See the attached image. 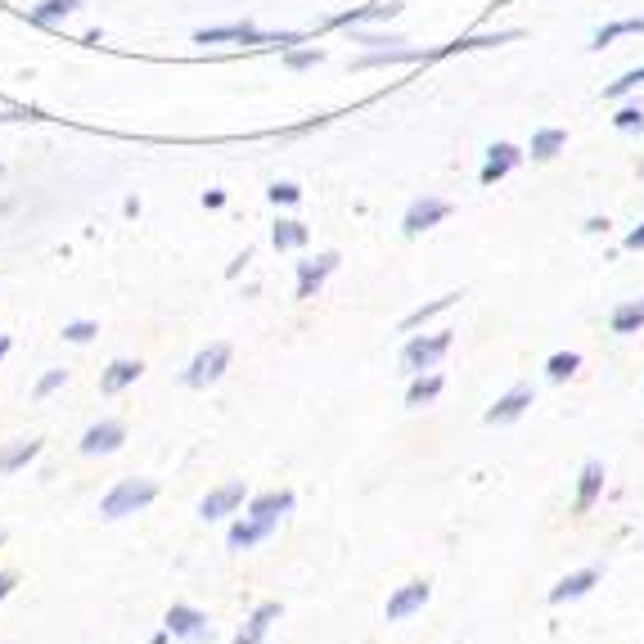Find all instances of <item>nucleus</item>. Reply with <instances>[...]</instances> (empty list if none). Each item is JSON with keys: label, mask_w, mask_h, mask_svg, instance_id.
<instances>
[{"label": "nucleus", "mask_w": 644, "mask_h": 644, "mask_svg": "<svg viewBox=\"0 0 644 644\" xmlns=\"http://www.w3.org/2000/svg\"><path fill=\"white\" fill-rule=\"evenodd\" d=\"M442 397V374H415V383H410V392H406V406H428V401H437Z\"/></svg>", "instance_id": "obj_20"}, {"label": "nucleus", "mask_w": 644, "mask_h": 644, "mask_svg": "<svg viewBox=\"0 0 644 644\" xmlns=\"http://www.w3.org/2000/svg\"><path fill=\"white\" fill-rule=\"evenodd\" d=\"M163 626L176 635V640H185V644H203V640H212L208 613H199L194 604H172V608H167V617H163Z\"/></svg>", "instance_id": "obj_2"}, {"label": "nucleus", "mask_w": 644, "mask_h": 644, "mask_svg": "<svg viewBox=\"0 0 644 644\" xmlns=\"http://www.w3.org/2000/svg\"><path fill=\"white\" fill-rule=\"evenodd\" d=\"M455 302H460V293H442V298L424 302V307H419V311H410V316H406V329H419V325H424V320L442 316V311H446V307H455Z\"/></svg>", "instance_id": "obj_23"}, {"label": "nucleus", "mask_w": 644, "mask_h": 644, "mask_svg": "<svg viewBox=\"0 0 644 644\" xmlns=\"http://www.w3.org/2000/svg\"><path fill=\"white\" fill-rule=\"evenodd\" d=\"M428 599H433V586H428V581H406V586H397L388 595V604H383V617H388V622H406V617L419 613Z\"/></svg>", "instance_id": "obj_6"}, {"label": "nucleus", "mask_w": 644, "mask_h": 644, "mask_svg": "<svg viewBox=\"0 0 644 644\" xmlns=\"http://www.w3.org/2000/svg\"><path fill=\"white\" fill-rule=\"evenodd\" d=\"M154 500H158V487L149 478H122L118 487L104 491L100 514L104 518H127V514H140V509H149Z\"/></svg>", "instance_id": "obj_1"}, {"label": "nucleus", "mask_w": 644, "mask_h": 644, "mask_svg": "<svg viewBox=\"0 0 644 644\" xmlns=\"http://www.w3.org/2000/svg\"><path fill=\"white\" fill-rule=\"evenodd\" d=\"M599 581V572L595 568H581V572H572V577H563L559 586L550 590V604H568V599H581L590 586Z\"/></svg>", "instance_id": "obj_15"}, {"label": "nucleus", "mask_w": 644, "mask_h": 644, "mask_svg": "<svg viewBox=\"0 0 644 644\" xmlns=\"http://www.w3.org/2000/svg\"><path fill=\"white\" fill-rule=\"evenodd\" d=\"M248 514H257V518H284V514H293V491H262V496H253L248 500Z\"/></svg>", "instance_id": "obj_14"}, {"label": "nucleus", "mask_w": 644, "mask_h": 644, "mask_svg": "<svg viewBox=\"0 0 644 644\" xmlns=\"http://www.w3.org/2000/svg\"><path fill=\"white\" fill-rule=\"evenodd\" d=\"M122 442H127V428H122L118 419H100L95 428H86V437H82V455H113Z\"/></svg>", "instance_id": "obj_8"}, {"label": "nucleus", "mask_w": 644, "mask_h": 644, "mask_svg": "<svg viewBox=\"0 0 644 644\" xmlns=\"http://www.w3.org/2000/svg\"><path fill=\"white\" fill-rule=\"evenodd\" d=\"M631 32H644V14H640V19H622V23H608V28H599L595 32V50L613 46L617 37H631Z\"/></svg>", "instance_id": "obj_24"}, {"label": "nucleus", "mask_w": 644, "mask_h": 644, "mask_svg": "<svg viewBox=\"0 0 644 644\" xmlns=\"http://www.w3.org/2000/svg\"><path fill=\"white\" fill-rule=\"evenodd\" d=\"M617 131H644V113L640 109H635V104H631V109H622V113H617Z\"/></svg>", "instance_id": "obj_30"}, {"label": "nucleus", "mask_w": 644, "mask_h": 644, "mask_svg": "<svg viewBox=\"0 0 644 644\" xmlns=\"http://www.w3.org/2000/svg\"><path fill=\"white\" fill-rule=\"evenodd\" d=\"M446 212H451V203H442V199H415L406 212V235H419V230L446 221Z\"/></svg>", "instance_id": "obj_12"}, {"label": "nucleus", "mask_w": 644, "mask_h": 644, "mask_svg": "<svg viewBox=\"0 0 644 644\" xmlns=\"http://www.w3.org/2000/svg\"><path fill=\"white\" fill-rule=\"evenodd\" d=\"M577 365H581L577 352H559V356H550V361H545V374H550L554 383H563L568 374H577Z\"/></svg>", "instance_id": "obj_26"}, {"label": "nucleus", "mask_w": 644, "mask_h": 644, "mask_svg": "<svg viewBox=\"0 0 644 644\" xmlns=\"http://www.w3.org/2000/svg\"><path fill=\"white\" fill-rule=\"evenodd\" d=\"M5 352H10V338H5V334H0V356H5Z\"/></svg>", "instance_id": "obj_36"}, {"label": "nucleus", "mask_w": 644, "mask_h": 644, "mask_svg": "<svg viewBox=\"0 0 644 644\" xmlns=\"http://www.w3.org/2000/svg\"><path fill=\"white\" fill-rule=\"evenodd\" d=\"M518 163V149L514 145H491L487 149V167H482V185H496L500 176H509Z\"/></svg>", "instance_id": "obj_16"}, {"label": "nucleus", "mask_w": 644, "mask_h": 644, "mask_svg": "<svg viewBox=\"0 0 644 644\" xmlns=\"http://www.w3.org/2000/svg\"><path fill=\"white\" fill-rule=\"evenodd\" d=\"M167 640H172V631H167V626L158 635H149V644H167Z\"/></svg>", "instance_id": "obj_35"}, {"label": "nucleus", "mask_w": 644, "mask_h": 644, "mask_svg": "<svg viewBox=\"0 0 644 644\" xmlns=\"http://www.w3.org/2000/svg\"><path fill=\"white\" fill-rule=\"evenodd\" d=\"M307 244V226L302 221H280L275 226V248H302Z\"/></svg>", "instance_id": "obj_25"}, {"label": "nucleus", "mask_w": 644, "mask_h": 644, "mask_svg": "<svg viewBox=\"0 0 644 644\" xmlns=\"http://www.w3.org/2000/svg\"><path fill=\"white\" fill-rule=\"evenodd\" d=\"M644 82V68H635V73H626V77H617V82L613 86H608V100H617V95H626V91H635V86H640Z\"/></svg>", "instance_id": "obj_28"}, {"label": "nucleus", "mask_w": 644, "mask_h": 644, "mask_svg": "<svg viewBox=\"0 0 644 644\" xmlns=\"http://www.w3.org/2000/svg\"><path fill=\"white\" fill-rule=\"evenodd\" d=\"M320 50H302V55H289V68H311V64H320Z\"/></svg>", "instance_id": "obj_31"}, {"label": "nucleus", "mask_w": 644, "mask_h": 644, "mask_svg": "<svg viewBox=\"0 0 644 644\" xmlns=\"http://www.w3.org/2000/svg\"><path fill=\"white\" fill-rule=\"evenodd\" d=\"M77 5H82V0H41L37 10H32V23H41V28H50V23L68 19V14H73Z\"/></svg>", "instance_id": "obj_21"}, {"label": "nucleus", "mask_w": 644, "mask_h": 644, "mask_svg": "<svg viewBox=\"0 0 644 644\" xmlns=\"http://www.w3.org/2000/svg\"><path fill=\"white\" fill-rule=\"evenodd\" d=\"M244 500H248V487L244 482H221L217 491H208V496L199 500V514L208 518V523H217V518H230V514H239L244 509Z\"/></svg>", "instance_id": "obj_5"}, {"label": "nucleus", "mask_w": 644, "mask_h": 644, "mask_svg": "<svg viewBox=\"0 0 644 644\" xmlns=\"http://www.w3.org/2000/svg\"><path fill=\"white\" fill-rule=\"evenodd\" d=\"M275 523H280V518H257V514H244L235 527H230L226 545H230V550H253V545H262L266 536L275 532Z\"/></svg>", "instance_id": "obj_7"}, {"label": "nucleus", "mask_w": 644, "mask_h": 644, "mask_svg": "<svg viewBox=\"0 0 644 644\" xmlns=\"http://www.w3.org/2000/svg\"><path fill=\"white\" fill-rule=\"evenodd\" d=\"M338 266V257L334 253H320L316 262H302L298 266V298H316V289L325 284V275Z\"/></svg>", "instance_id": "obj_13"}, {"label": "nucleus", "mask_w": 644, "mask_h": 644, "mask_svg": "<svg viewBox=\"0 0 644 644\" xmlns=\"http://www.w3.org/2000/svg\"><path fill=\"white\" fill-rule=\"evenodd\" d=\"M0 545H5V532H0Z\"/></svg>", "instance_id": "obj_37"}, {"label": "nucleus", "mask_w": 644, "mask_h": 644, "mask_svg": "<svg viewBox=\"0 0 644 644\" xmlns=\"http://www.w3.org/2000/svg\"><path fill=\"white\" fill-rule=\"evenodd\" d=\"M41 455V442L37 437H28V442H14V446H5L0 451V473H19L23 464H32Z\"/></svg>", "instance_id": "obj_18"}, {"label": "nucleus", "mask_w": 644, "mask_h": 644, "mask_svg": "<svg viewBox=\"0 0 644 644\" xmlns=\"http://www.w3.org/2000/svg\"><path fill=\"white\" fill-rule=\"evenodd\" d=\"M451 352V334H433V338H410L406 347H401V365H406L410 374H424L433 370L442 356Z\"/></svg>", "instance_id": "obj_3"}, {"label": "nucleus", "mask_w": 644, "mask_h": 644, "mask_svg": "<svg viewBox=\"0 0 644 644\" xmlns=\"http://www.w3.org/2000/svg\"><path fill=\"white\" fill-rule=\"evenodd\" d=\"M271 199L275 203H298V185H271Z\"/></svg>", "instance_id": "obj_32"}, {"label": "nucleus", "mask_w": 644, "mask_h": 644, "mask_svg": "<svg viewBox=\"0 0 644 644\" xmlns=\"http://www.w3.org/2000/svg\"><path fill=\"white\" fill-rule=\"evenodd\" d=\"M527 406H532V388H527V383H518V388H509L505 397H496V406L487 410V424H514Z\"/></svg>", "instance_id": "obj_10"}, {"label": "nucleus", "mask_w": 644, "mask_h": 644, "mask_svg": "<svg viewBox=\"0 0 644 644\" xmlns=\"http://www.w3.org/2000/svg\"><path fill=\"white\" fill-rule=\"evenodd\" d=\"M563 145H568V136H563L559 127H545V131H536L532 136V158H541L545 163V158H554Z\"/></svg>", "instance_id": "obj_22"}, {"label": "nucleus", "mask_w": 644, "mask_h": 644, "mask_svg": "<svg viewBox=\"0 0 644 644\" xmlns=\"http://www.w3.org/2000/svg\"><path fill=\"white\" fill-rule=\"evenodd\" d=\"M140 374H145V365H140V361H113L109 370H104L100 388L109 392V397H118V392H122V388H131V383H136Z\"/></svg>", "instance_id": "obj_17"}, {"label": "nucleus", "mask_w": 644, "mask_h": 644, "mask_svg": "<svg viewBox=\"0 0 644 644\" xmlns=\"http://www.w3.org/2000/svg\"><path fill=\"white\" fill-rule=\"evenodd\" d=\"M626 248H631V253H640V248H644V226H635L631 235H626Z\"/></svg>", "instance_id": "obj_33"}, {"label": "nucleus", "mask_w": 644, "mask_h": 644, "mask_svg": "<svg viewBox=\"0 0 644 644\" xmlns=\"http://www.w3.org/2000/svg\"><path fill=\"white\" fill-rule=\"evenodd\" d=\"M599 491H604V464L590 460L586 469H581V478H577V500H572V509H577V514H590L595 500H599Z\"/></svg>", "instance_id": "obj_11"}, {"label": "nucleus", "mask_w": 644, "mask_h": 644, "mask_svg": "<svg viewBox=\"0 0 644 644\" xmlns=\"http://www.w3.org/2000/svg\"><path fill=\"white\" fill-rule=\"evenodd\" d=\"M68 383V370H50V374H41V383H37V397H50V392H59Z\"/></svg>", "instance_id": "obj_29"}, {"label": "nucleus", "mask_w": 644, "mask_h": 644, "mask_svg": "<svg viewBox=\"0 0 644 644\" xmlns=\"http://www.w3.org/2000/svg\"><path fill=\"white\" fill-rule=\"evenodd\" d=\"M608 325H613V334H635V329H644V298H631V302H622V307H613Z\"/></svg>", "instance_id": "obj_19"}, {"label": "nucleus", "mask_w": 644, "mask_h": 644, "mask_svg": "<svg viewBox=\"0 0 644 644\" xmlns=\"http://www.w3.org/2000/svg\"><path fill=\"white\" fill-rule=\"evenodd\" d=\"M280 617H284V604H280V599H266V604H257L253 617H248V626L235 635V644H262L266 631H271V626L280 622Z\"/></svg>", "instance_id": "obj_9"}, {"label": "nucleus", "mask_w": 644, "mask_h": 644, "mask_svg": "<svg viewBox=\"0 0 644 644\" xmlns=\"http://www.w3.org/2000/svg\"><path fill=\"white\" fill-rule=\"evenodd\" d=\"M226 365H230V343H212L190 361L185 383H190V388H208V383H217L221 374H226Z\"/></svg>", "instance_id": "obj_4"}, {"label": "nucleus", "mask_w": 644, "mask_h": 644, "mask_svg": "<svg viewBox=\"0 0 644 644\" xmlns=\"http://www.w3.org/2000/svg\"><path fill=\"white\" fill-rule=\"evenodd\" d=\"M10 590H14V572H0V599L10 595Z\"/></svg>", "instance_id": "obj_34"}, {"label": "nucleus", "mask_w": 644, "mask_h": 644, "mask_svg": "<svg viewBox=\"0 0 644 644\" xmlns=\"http://www.w3.org/2000/svg\"><path fill=\"white\" fill-rule=\"evenodd\" d=\"M95 334H100V329H95L91 320H73V325H64V338H68V343H91Z\"/></svg>", "instance_id": "obj_27"}]
</instances>
